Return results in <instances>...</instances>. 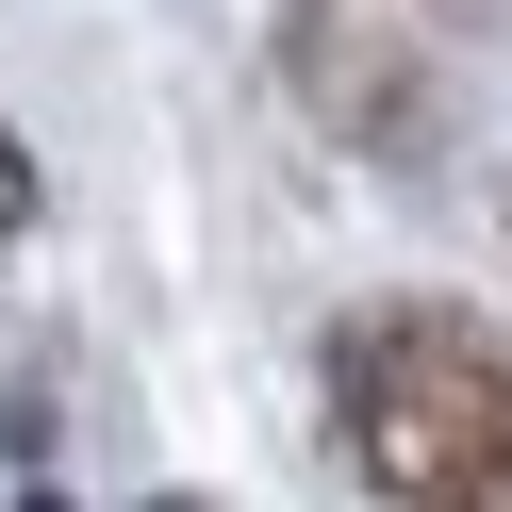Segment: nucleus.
Returning a JSON list of instances; mask_svg holds the SVG:
<instances>
[{
  "mask_svg": "<svg viewBox=\"0 0 512 512\" xmlns=\"http://www.w3.org/2000/svg\"><path fill=\"white\" fill-rule=\"evenodd\" d=\"M331 446L380 496L512 512V347L446 298H380L331 331Z\"/></svg>",
  "mask_w": 512,
  "mask_h": 512,
  "instance_id": "f257e3e1",
  "label": "nucleus"
}]
</instances>
